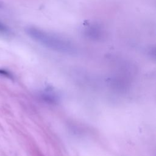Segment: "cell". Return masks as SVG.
Masks as SVG:
<instances>
[{"mask_svg":"<svg viewBox=\"0 0 156 156\" xmlns=\"http://www.w3.org/2000/svg\"><path fill=\"white\" fill-rule=\"evenodd\" d=\"M10 33V30L4 24L0 22V34L7 35Z\"/></svg>","mask_w":156,"mask_h":156,"instance_id":"6da1fadb","label":"cell"},{"mask_svg":"<svg viewBox=\"0 0 156 156\" xmlns=\"http://www.w3.org/2000/svg\"><path fill=\"white\" fill-rule=\"evenodd\" d=\"M0 76L5 77L7 78H10V79H12L13 77L12 74L9 71L3 69H0Z\"/></svg>","mask_w":156,"mask_h":156,"instance_id":"7a4b0ae2","label":"cell"}]
</instances>
